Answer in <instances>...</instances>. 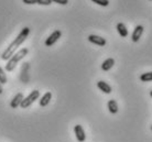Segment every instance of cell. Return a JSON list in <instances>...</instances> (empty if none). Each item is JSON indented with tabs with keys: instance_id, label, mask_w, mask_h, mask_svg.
Here are the masks:
<instances>
[{
	"instance_id": "8",
	"label": "cell",
	"mask_w": 152,
	"mask_h": 142,
	"mask_svg": "<svg viewBox=\"0 0 152 142\" xmlns=\"http://www.w3.org/2000/svg\"><path fill=\"white\" fill-rule=\"evenodd\" d=\"M143 29H145V28L142 27V25H137V27L134 28V30H133V32H132V38H131L133 42H138V41L140 40L141 35L143 33Z\"/></svg>"
},
{
	"instance_id": "12",
	"label": "cell",
	"mask_w": 152,
	"mask_h": 142,
	"mask_svg": "<svg viewBox=\"0 0 152 142\" xmlns=\"http://www.w3.org/2000/svg\"><path fill=\"white\" fill-rule=\"evenodd\" d=\"M117 31L121 38H127L128 36V29L126 28V25L122 22H119L117 24Z\"/></svg>"
},
{
	"instance_id": "15",
	"label": "cell",
	"mask_w": 152,
	"mask_h": 142,
	"mask_svg": "<svg viewBox=\"0 0 152 142\" xmlns=\"http://www.w3.org/2000/svg\"><path fill=\"white\" fill-rule=\"evenodd\" d=\"M8 82L7 79V75H6V73H4V71L1 67H0V84H6Z\"/></svg>"
},
{
	"instance_id": "11",
	"label": "cell",
	"mask_w": 152,
	"mask_h": 142,
	"mask_svg": "<svg viewBox=\"0 0 152 142\" xmlns=\"http://www.w3.org/2000/svg\"><path fill=\"white\" fill-rule=\"evenodd\" d=\"M114 65H115V60L114 58H109L103 62V64H102V69L105 71V72H108Z\"/></svg>"
},
{
	"instance_id": "21",
	"label": "cell",
	"mask_w": 152,
	"mask_h": 142,
	"mask_svg": "<svg viewBox=\"0 0 152 142\" xmlns=\"http://www.w3.org/2000/svg\"><path fill=\"white\" fill-rule=\"evenodd\" d=\"M150 96L152 97V90H151V92H150Z\"/></svg>"
},
{
	"instance_id": "22",
	"label": "cell",
	"mask_w": 152,
	"mask_h": 142,
	"mask_svg": "<svg viewBox=\"0 0 152 142\" xmlns=\"http://www.w3.org/2000/svg\"><path fill=\"white\" fill-rule=\"evenodd\" d=\"M151 130H152V126H151Z\"/></svg>"
},
{
	"instance_id": "10",
	"label": "cell",
	"mask_w": 152,
	"mask_h": 142,
	"mask_svg": "<svg viewBox=\"0 0 152 142\" xmlns=\"http://www.w3.org/2000/svg\"><path fill=\"white\" fill-rule=\"evenodd\" d=\"M51 99H52V92H45V94L42 96L41 99H40V106H41V107H45V106H48L49 103L51 101Z\"/></svg>"
},
{
	"instance_id": "16",
	"label": "cell",
	"mask_w": 152,
	"mask_h": 142,
	"mask_svg": "<svg viewBox=\"0 0 152 142\" xmlns=\"http://www.w3.org/2000/svg\"><path fill=\"white\" fill-rule=\"evenodd\" d=\"M93 2H95L96 4H99L102 7H107L109 4V0H91Z\"/></svg>"
},
{
	"instance_id": "5",
	"label": "cell",
	"mask_w": 152,
	"mask_h": 142,
	"mask_svg": "<svg viewBox=\"0 0 152 142\" xmlns=\"http://www.w3.org/2000/svg\"><path fill=\"white\" fill-rule=\"evenodd\" d=\"M74 132H75L76 139L78 142H84L86 140V135H85V131H84L83 127L80 125H76L74 127Z\"/></svg>"
},
{
	"instance_id": "18",
	"label": "cell",
	"mask_w": 152,
	"mask_h": 142,
	"mask_svg": "<svg viewBox=\"0 0 152 142\" xmlns=\"http://www.w3.org/2000/svg\"><path fill=\"white\" fill-rule=\"evenodd\" d=\"M52 1L55 2V4H62V6H65V4H69V0H52Z\"/></svg>"
},
{
	"instance_id": "3",
	"label": "cell",
	"mask_w": 152,
	"mask_h": 142,
	"mask_svg": "<svg viewBox=\"0 0 152 142\" xmlns=\"http://www.w3.org/2000/svg\"><path fill=\"white\" fill-rule=\"evenodd\" d=\"M39 97H40V92L37 90V89L32 90L26 98H23L22 103H21V105H20V107L24 108V109H26V108H29L31 105L34 103L35 100L38 99Z\"/></svg>"
},
{
	"instance_id": "2",
	"label": "cell",
	"mask_w": 152,
	"mask_h": 142,
	"mask_svg": "<svg viewBox=\"0 0 152 142\" xmlns=\"http://www.w3.org/2000/svg\"><path fill=\"white\" fill-rule=\"evenodd\" d=\"M28 52H29V50H28L27 47H23V49H21L20 51H18L17 53L13 54L11 58L7 61V64H6V71H7V72H12V71L15 68L17 64H18L22 58H24L26 56H27Z\"/></svg>"
},
{
	"instance_id": "7",
	"label": "cell",
	"mask_w": 152,
	"mask_h": 142,
	"mask_svg": "<svg viewBox=\"0 0 152 142\" xmlns=\"http://www.w3.org/2000/svg\"><path fill=\"white\" fill-rule=\"evenodd\" d=\"M23 98H24V97H23L22 92H18V94L12 98L11 103H10V107L11 108H18L20 105H21V103H22Z\"/></svg>"
},
{
	"instance_id": "23",
	"label": "cell",
	"mask_w": 152,
	"mask_h": 142,
	"mask_svg": "<svg viewBox=\"0 0 152 142\" xmlns=\"http://www.w3.org/2000/svg\"><path fill=\"white\" fill-rule=\"evenodd\" d=\"M150 1H151V0H150Z\"/></svg>"
},
{
	"instance_id": "6",
	"label": "cell",
	"mask_w": 152,
	"mask_h": 142,
	"mask_svg": "<svg viewBox=\"0 0 152 142\" xmlns=\"http://www.w3.org/2000/svg\"><path fill=\"white\" fill-rule=\"evenodd\" d=\"M87 40L91 43H94V44L99 45V46H105L107 43L106 39H104V38H102V36H98V35H95V34H91L87 38Z\"/></svg>"
},
{
	"instance_id": "9",
	"label": "cell",
	"mask_w": 152,
	"mask_h": 142,
	"mask_svg": "<svg viewBox=\"0 0 152 142\" xmlns=\"http://www.w3.org/2000/svg\"><path fill=\"white\" fill-rule=\"evenodd\" d=\"M97 87H98V88L100 89L103 92H105V94H110V92H113L110 86L107 84L106 82H104V81L97 82Z\"/></svg>"
},
{
	"instance_id": "19",
	"label": "cell",
	"mask_w": 152,
	"mask_h": 142,
	"mask_svg": "<svg viewBox=\"0 0 152 142\" xmlns=\"http://www.w3.org/2000/svg\"><path fill=\"white\" fill-rule=\"evenodd\" d=\"M23 4H38V0H22Z\"/></svg>"
},
{
	"instance_id": "1",
	"label": "cell",
	"mask_w": 152,
	"mask_h": 142,
	"mask_svg": "<svg viewBox=\"0 0 152 142\" xmlns=\"http://www.w3.org/2000/svg\"><path fill=\"white\" fill-rule=\"evenodd\" d=\"M29 34H30V28H28V27L23 28L22 30L20 31V33L18 34V36L15 39V41L8 46L7 49H6V51L2 53L1 58H2L4 61H8V60L15 53V50H17V49H18V47L27 40Z\"/></svg>"
},
{
	"instance_id": "4",
	"label": "cell",
	"mask_w": 152,
	"mask_h": 142,
	"mask_svg": "<svg viewBox=\"0 0 152 142\" xmlns=\"http://www.w3.org/2000/svg\"><path fill=\"white\" fill-rule=\"evenodd\" d=\"M62 36V32L60 30H55L52 33V34H50V36L48 39H46L45 41V45L46 46H52L54 44V43L56 42L58 39Z\"/></svg>"
},
{
	"instance_id": "13",
	"label": "cell",
	"mask_w": 152,
	"mask_h": 142,
	"mask_svg": "<svg viewBox=\"0 0 152 142\" xmlns=\"http://www.w3.org/2000/svg\"><path fill=\"white\" fill-rule=\"evenodd\" d=\"M107 107H108V110L110 111V114H113V115L118 112V105H117V101L115 99L109 100L108 104H107Z\"/></svg>"
},
{
	"instance_id": "17",
	"label": "cell",
	"mask_w": 152,
	"mask_h": 142,
	"mask_svg": "<svg viewBox=\"0 0 152 142\" xmlns=\"http://www.w3.org/2000/svg\"><path fill=\"white\" fill-rule=\"evenodd\" d=\"M53 1L52 0H38V4H41V6H50Z\"/></svg>"
},
{
	"instance_id": "20",
	"label": "cell",
	"mask_w": 152,
	"mask_h": 142,
	"mask_svg": "<svg viewBox=\"0 0 152 142\" xmlns=\"http://www.w3.org/2000/svg\"><path fill=\"white\" fill-rule=\"evenodd\" d=\"M2 92H4V89H2V84H0V95L2 94Z\"/></svg>"
},
{
	"instance_id": "14",
	"label": "cell",
	"mask_w": 152,
	"mask_h": 142,
	"mask_svg": "<svg viewBox=\"0 0 152 142\" xmlns=\"http://www.w3.org/2000/svg\"><path fill=\"white\" fill-rule=\"evenodd\" d=\"M140 81L141 82H152V72L143 73L142 75H140Z\"/></svg>"
}]
</instances>
